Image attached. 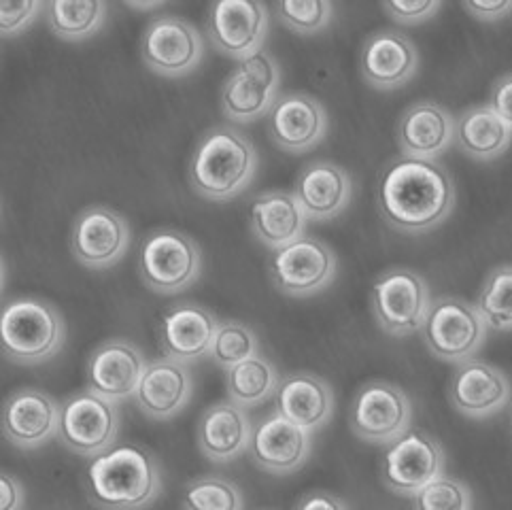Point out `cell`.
Segmentation results:
<instances>
[{"label":"cell","instance_id":"14","mask_svg":"<svg viewBox=\"0 0 512 510\" xmlns=\"http://www.w3.org/2000/svg\"><path fill=\"white\" fill-rule=\"evenodd\" d=\"M71 245L83 266L105 270L124 258L130 245V226L122 213L105 204H92L75 217Z\"/></svg>","mask_w":512,"mask_h":510},{"label":"cell","instance_id":"17","mask_svg":"<svg viewBox=\"0 0 512 510\" xmlns=\"http://www.w3.org/2000/svg\"><path fill=\"white\" fill-rule=\"evenodd\" d=\"M147 364L143 351L130 340H105L88 357V387L111 402L126 400L139 389Z\"/></svg>","mask_w":512,"mask_h":510},{"label":"cell","instance_id":"41","mask_svg":"<svg viewBox=\"0 0 512 510\" xmlns=\"http://www.w3.org/2000/svg\"><path fill=\"white\" fill-rule=\"evenodd\" d=\"M24 487L11 474H3L0 479V510H22Z\"/></svg>","mask_w":512,"mask_h":510},{"label":"cell","instance_id":"15","mask_svg":"<svg viewBox=\"0 0 512 510\" xmlns=\"http://www.w3.org/2000/svg\"><path fill=\"white\" fill-rule=\"evenodd\" d=\"M268 32V9L255 0H217L207 15L211 43L232 58L258 54Z\"/></svg>","mask_w":512,"mask_h":510},{"label":"cell","instance_id":"34","mask_svg":"<svg viewBox=\"0 0 512 510\" xmlns=\"http://www.w3.org/2000/svg\"><path fill=\"white\" fill-rule=\"evenodd\" d=\"M260 353V340L247 323L241 321H219V328L213 338L211 357L221 368H234L249 357Z\"/></svg>","mask_w":512,"mask_h":510},{"label":"cell","instance_id":"18","mask_svg":"<svg viewBox=\"0 0 512 510\" xmlns=\"http://www.w3.org/2000/svg\"><path fill=\"white\" fill-rule=\"evenodd\" d=\"M60 428V404L47 391L24 387L17 389L3 406V434L13 447H43Z\"/></svg>","mask_w":512,"mask_h":510},{"label":"cell","instance_id":"1","mask_svg":"<svg viewBox=\"0 0 512 510\" xmlns=\"http://www.w3.org/2000/svg\"><path fill=\"white\" fill-rule=\"evenodd\" d=\"M455 204V185L436 160L400 156L391 160L377 183V207L391 228L406 234L434 230Z\"/></svg>","mask_w":512,"mask_h":510},{"label":"cell","instance_id":"11","mask_svg":"<svg viewBox=\"0 0 512 510\" xmlns=\"http://www.w3.org/2000/svg\"><path fill=\"white\" fill-rule=\"evenodd\" d=\"M279 66L270 54L260 49L258 54L238 60L234 71L221 88V109L234 122H253L270 113L277 102Z\"/></svg>","mask_w":512,"mask_h":510},{"label":"cell","instance_id":"25","mask_svg":"<svg viewBox=\"0 0 512 510\" xmlns=\"http://www.w3.org/2000/svg\"><path fill=\"white\" fill-rule=\"evenodd\" d=\"M455 139V119L434 100H417L398 122V145L404 156L434 160Z\"/></svg>","mask_w":512,"mask_h":510},{"label":"cell","instance_id":"33","mask_svg":"<svg viewBox=\"0 0 512 510\" xmlns=\"http://www.w3.org/2000/svg\"><path fill=\"white\" fill-rule=\"evenodd\" d=\"M243 491L219 474H204L183 491V510H243Z\"/></svg>","mask_w":512,"mask_h":510},{"label":"cell","instance_id":"36","mask_svg":"<svg viewBox=\"0 0 512 510\" xmlns=\"http://www.w3.org/2000/svg\"><path fill=\"white\" fill-rule=\"evenodd\" d=\"M275 11L285 26L300 34L319 32L332 20V5L328 0H281Z\"/></svg>","mask_w":512,"mask_h":510},{"label":"cell","instance_id":"16","mask_svg":"<svg viewBox=\"0 0 512 510\" xmlns=\"http://www.w3.org/2000/svg\"><path fill=\"white\" fill-rule=\"evenodd\" d=\"M249 455L255 466L270 474H292L311 455V432L275 411L253 425Z\"/></svg>","mask_w":512,"mask_h":510},{"label":"cell","instance_id":"7","mask_svg":"<svg viewBox=\"0 0 512 510\" xmlns=\"http://www.w3.org/2000/svg\"><path fill=\"white\" fill-rule=\"evenodd\" d=\"M430 306V285L411 268H389L374 281L372 313L389 336H408L421 330Z\"/></svg>","mask_w":512,"mask_h":510},{"label":"cell","instance_id":"6","mask_svg":"<svg viewBox=\"0 0 512 510\" xmlns=\"http://www.w3.org/2000/svg\"><path fill=\"white\" fill-rule=\"evenodd\" d=\"M421 334L438 360L462 364L483 347L487 326L474 304L445 296L432 302Z\"/></svg>","mask_w":512,"mask_h":510},{"label":"cell","instance_id":"38","mask_svg":"<svg viewBox=\"0 0 512 510\" xmlns=\"http://www.w3.org/2000/svg\"><path fill=\"white\" fill-rule=\"evenodd\" d=\"M383 9L402 24H419L430 20L440 9V0H385Z\"/></svg>","mask_w":512,"mask_h":510},{"label":"cell","instance_id":"23","mask_svg":"<svg viewBox=\"0 0 512 510\" xmlns=\"http://www.w3.org/2000/svg\"><path fill=\"white\" fill-rule=\"evenodd\" d=\"M194 381L185 364L160 357L147 364L134 400L149 419L166 421L179 415L192 400Z\"/></svg>","mask_w":512,"mask_h":510},{"label":"cell","instance_id":"9","mask_svg":"<svg viewBox=\"0 0 512 510\" xmlns=\"http://www.w3.org/2000/svg\"><path fill=\"white\" fill-rule=\"evenodd\" d=\"M349 423L360 440L391 445L413 428V404L394 383L370 381L355 394Z\"/></svg>","mask_w":512,"mask_h":510},{"label":"cell","instance_id":"19","mask_svg":"<svg viewBox=\"0 0 512 510\" xmlns=\"http://www.w3.org/2000/svg\"><path fill=\"white\" fill-rule=\"evenodd\" d=\"M217 328L219 321L207 306L179 302L158 323L160 347L168 360L190 364L211 353Z\"/></svg>","mask_w":512,"mask_h":510},{"label":"cell","instance_id":"13","mask_svg":"<svg viewBox=\"0 0 512 510\" xmlns=\"http://www.w3.org/2000/svg\"><path fill=\"white\" fill-rule=\"evenodd\" d=\"M145 64L160 75L181 77L192 73L204 56V39L198 28L179 15H158L141 37Z\"/></svg>","mask_w":512,"mask_h":510},{"label":"cell","instance_id":"5","mask_svg":"<svg viewBox=\"0 0 512 510\" xmlns=\"http://www.w3.org/2000/svg\"><path fill=\"white\" fill-rule=\"evenodd\" d=\"M202 270V253L190 234L162 228L145 236L139 251V272L158 294H177L190 287Z\"/></svg>","mask_w":512,"mask_h":510},{"label":"cell","instance_id":"35","mask_svg":"<svg viewBox=\"0 0 512 510\" xmlns=\"http://www.w3.org/2000/svg\"><path fill=\"white\" fill-rule=\"evenodd\" d=\"M415 510H472V493L453 476L440 474L413 496Z\"/></svg>","mask_w":512,"mask_h":510},{"label":"cell","instance_id":"27","mask_svg":"<svg viewBox=\"0 0 512 510\" xmlns=\"http://www.w3.org/2000/svg\"><path fill=\"white\" fill-rule=\"evenodd\" d=\"M253 425L243 406L232 400L211 404L198 421V447L202 455L217 464L232 462L249 449Z\"/></svg>","mask_w":512,"mask_h":510},{"label":"cell","instance_id":"3","mask_svg":"<svg viewBox=\"0 0 512 510\" xmlns=\"http://www.w3.org/2000/svg\"><path fill=\"white\" fill-rule=\"evenodd\" d=\"M260 158L253 141L232 126H215L202 134L192 160L190 183L209 200H230L255 177Z\"/></svg>","mask_w":512,"mask_h":510},{"label":"cell","instance_id":"20","mask_svg":"<svg viewBox=\"0 0 512 510\" xmlns=\"http://www.w3.org/2000/svg\"><path fill=\"white\" fill-rule=\"evenodd\" d=\"M268 132L270 139L289 153L309 151L326 136L328 113L309 94H285L268 113Z\"/></svg>","mask_w":512,"mask_h":510},{"label":"cell","instance_id":"39","mask_svg":"<svg viewBox=\"0 0 512 510\" xmlns=\"http://www.w3.org/2000/svg\"><path fill=\"white\" fill-rule=\"evenodd\" d=\"M489 107L496 111L502 117V122L512 130V73L500 77L493 83Z\"/></svg>","mask_w":512,"mask_h":510},{"label":"cell","instance_id":"42","mask_svg":"<svg viewBox=\"0 0 512 510\" xmlns=\"http://www.w3.org/2000/svg\"><path fill=\"white\" fill-rule=\"evenodd\" d=\"M294 510H349L347 504L328 491H311L302 496Z\"/></svg>","mask_w":512,"mask_h":510},{"label":"cell","instance_id":"21","mask_svg":"<svg viewBox=\"0 0 512 510\" xmlns=\"http://www.w3.org/2000/svg\"><path fill=\"white\" fill-rule=\"evenodd\" d=\"M510 383L506 374L483 360L457 364L451 383L449 400L466 417L483 419L502 411L510 400Z\"/></svg>","mask_w":512,"mask_h":510},{"label":"cell","instance_id":"29","mask_svg":"<svg viewBox=\"0 0 512 510\" xmlns=\"http://www.w3.org/2000/svg\"><path fill=\"white\" fill-rule=\"evenodd\" d=\"M457 147L474 160H496L508 149L512 130L489 105L470 107L455 119Z\"/></svg>","mask_w":512,"mask_h":510},{"label":"cell","instance_id":"4","mask_svg":"<svg viewBox=\"0 0 512 510\" xmlns=\"http://www.w3.org/2000/svg\"><path fill=\"white\" fill-rule=\"evenodd\" d=\"M0 338L7 360L34 366L54 357L66 338V326L54 304L39 298H17L0 317Z\"/></svg>","mask_w":512,"mask_h":510},{"label":"cell","instance_id":"40","mask_svg":"<svg viewBox=\"0 0 512 510\" xmlns=\"http://www.w3.org/2000/svg\"><path fill=\"white\" fill-rule=\"evenodd\" d=\"M464 7L479 20L493 22L502 20L512 11V0H468Z\"/></svg>","mask_w":512,"mask_h":510},{"label":"cell","instance_id":"28","mask_svg":"<svg viewBox=\"0 0 512 510\" xmlns=\"http://www.w3.org/2000/svg\"><path fill=\"white\" fill-rule=\"evenodd\" d=\"M277 413L304 430L326 425L334 411L332 387L313 372H292L279 383L275 394Z\"/></svg>","mask_w":512,"mask_h":510},{"label":"cell","instance_id":"26","mask_svg":"<svg viewBox=\"0 0 512 510\" xmlns=\"http://www.w3.org/2000/svg\"><path fill=\"white\" fill-rule=\"evenodd\" d=\"M306 213L294 192L268 190L249 202V226L253 236L272 251L292 245L304 236Z\"/></svg>","mask_w":512,"mask_h":510},{"label":"cell","instance_id":"31","mask_svg":"<svg viewBox=\"0 0 512 510\" xmlns=\"http://www.w3.org/2000/svg\"><path fill=\"white\" fill-rule=\"evenodd\" d=\"M107 5L102 0H51L47 3V24L58 37L79 41L92 37L105 24Z\"/></svg>","mask_w":512,"mask_h":510},{"label":"cell","instance_id":"32","mask_svg":"<svg viewBox=\"0 0 512 510\" xmlns=\"http://www.w3.org/2000/svg\"><path fill=\"white\" fill-rule=\"evenodd\" d=\"M474 306L479 309L487 328L496 332L512 330V264L489 272Z\"/></svg>","mask_w":512,"mask_h":510},{"label":"cell","instance_id":"10","mask_svg":"<svg viewBox=\"0 0 512 510\" xmlns=\"http://www.w3.org/2000/svg\"><path fill=\"white\" fill-rule=\"evenodd\" d=\"M336 268L334 251L319 238L306 234L292 245L272 251L268 264L275 287L294 298L319 294L336 277Z\"/></svg>","mask_w":512,"mask_h":510},{"label":"cell","instance_id":"8","mask_svg":"<svg viewBox=\"0 0 512 510\" xmlns=\"http://www.w3.org/2000/svg\"><path fill=\"white\" fill-rule=\"evenodd\" d=\"M117 402L83 389L60 404L58 438L62 445L81 457H98L113 447L119 432Z\"/></svg>","mask_w":512,"mask_h":510},{"label":"cell","instance_id":"2","mask_svg":"<svg viewBox=\"0 0 512 510\" xmlns=\"http://www.w3.org/2000/svg\"><path fill=\"white\" fill-rule=\"evenodd\" d=\"M85 489L102 510H143L160 496V464L143 447H111L94 457L85 476Z\"/></svg>","mask_w":512,"mask_h":510},{"label":"cell","instance_id":"22","mask_svg":"<svg viewBox=\"0 0 512 510\" xmlns=\"http://www.w3.org/2000/svg\"><path fill=\"white\" fill-rule=\"evenodd\" d=\"M417 64L415 43L406 34L389 28L372 32L360 54L364 79L379 90L400 88L415 75Z\"/></svg>","mask_w":512,"mask_h":510},{"label":"cell","instance_id":"30","mask_svg":"<svg viewBox=\"0 0 512 510\" xmlns=\"http://www.w3.org/2000/svg\"><path fill=\"white\" fill-rule=\"evenodd\" d=\"M279 372L264 355H253L226 372V389L232 402L249 408L277 394Z\"/></svg>","mask_w":512,"mask_h":510},{"label":"cell","instance_id":"12","mask_svg":"<svg viewBox=\"0 0 512 510\" xmlns=\"http://www.w3.org/2000/svg\"><path fill=\"white\" fill-rule=\"evenodd\" d=\"M442 472H445V451L432 436L417 428L391 442L381 459V479L398 496H415Z\"/></svg>","mask_w":512,"mask_h":510},{"label":"cell","instance_id":"37","mask_svg":"<svg viewBox=\"0 0 512 510\" xmlns=\"http://www.w3.org/2000/svg\"><path fill=\"white\" fill-rule=\"evenodd\" d=\"M39 11V0H5L0 5V28H3L5 37H13V34L30 26Z\"/></svg>","mask_w":512,"mask_h":510},{"label":"cell","instance_id":"24","mask_svg":"<svg viewBox=\"0 0 512 510\" xmlns=\"http://www.w3.org/2000/svg\"><path fill=\"white\" fill-rule=\"evenodd\" d=\"M351 190L353 183L343 166L317 160L300 170L292 192L306 217L313 221H328L347 209Z\"/></svg>","mask_w":512,"mask_h":510}]
</instances>
